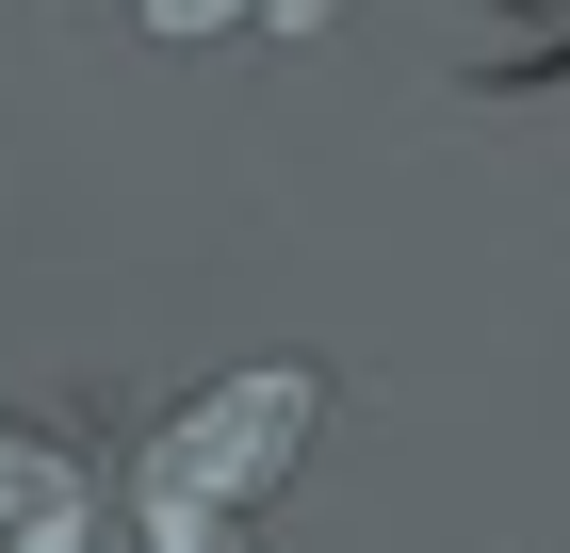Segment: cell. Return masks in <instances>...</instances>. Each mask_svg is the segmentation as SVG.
<instances>
[{"label":"cell","mask_w":570,"mask_h":553,"mask_svg":"<svg viewBox=\"0 0 570 553\" xmlns=\"http://www.w3.org/2000/svg\"><path fill=\"white\" fill-rule=\"evenodd\" d=\"M0 553H98V488L66 440H17L0 424Z\"/></svg>","instance_id":"7a4b0ae2"},{"label":"cell","mask_w":570,"mask_h":553,"mask_svg":"<svg viewBox=\"0 0 570 553\" xmlns=\"http://www.w3.org/2000/svg\"><path fill=\"white\" fill-rule=\"evenodd\" d=\"M309 407H326V391H309L294 358H277V375L196 391V407L131 456V537H147V553H245V521H262V488L294 472Z\"/></svg>","instance_id":"6da1fadb"}]
</instances>
